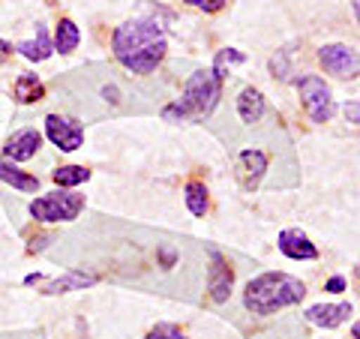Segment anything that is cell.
Returning a JSON list of instances; mask_svg holds the SVG:
<instances>
[{
  "instance_id": "obj_24",
  "label": "cell",
  "mask_w": 360,
  "mask_h": 339,
  "mask_svg": "<svg viewBox=\"0 0 360 339\" xmlns=\"http://www.w3.org/2000/svg\"><path fill=\"white\" fill-rule=\"evenodd\" d=\"M345 117H348V123H354V127L360 123V103L357 99H352V103L345 105Z\"/></svg>"
},
{
  "instance_id": "obj_20",
  "label": "cell",
  "mask_w": 360,
  "mask_h": 339,
  "mask_svg": "<svg viewBox=\"0 0 360 339\" xmlns=\"http://www.w3.org/2000/svg\"><path fill=\"white\" fill-rule=\"evenodd\" d=\"M51 177L60 189H72L78 184H84V180H90V172L84 165H60V168H54Z\"/></svg>"
},
{
  "instance_id": "obj_19",
  "label": "cell",
  "mask_w": 360,
  "mask_h": 339,
  "mask_svg": "<svg viewBox=\"0 0 360 339\" xmlns=\"http://www.w3.org/2000/svg\"><path fill=\"white\" fill-rule=\"evenodd\" d=\"M184 196H186V207L193 217H205L207 207H210V198H207V186L201 184V180H189L186 189H184Z\"/></svg>"
},
{
  "instance_id": "obj_21",
  "label": "cell",
  "mask_w": 360,
  "mask_h": 339,
  "mask_svg": "<svg viewBox=\"0 0 360 339\" xmlns=\"http://www.w3.org/2000/svg\"><path fill=\"white\" fill-rule=\"evenodd\" d=\"M243 60H246V54H243V51H238V49H222V51L217 54V60H213V70L225 72V66H231V63H243Z\"/></svg>"
},
{
  "instance_id": "obj_4",
  "label": "cell",
  "mask_w": 360,
  "mask_h": 339,
  "mask_svg": "<svg viewBox=\"0 0 360 339\" xmlns=\"http://www.w3.org/2000/svg\"><path fill=\"white\" fill-rule=\"evenodd\" d=\"M84 210V196L72 189H54L30 201V217L39 222H72Z\"/></svg>"
},
{
  "instance_id": "obj_18",
  "label": "cell",
  "mask_w": 360,
  "mask_h": 339,
  "mask_svg": "<svg viewBox=\"0 0 360 339\" xmlns=\"http://www.w3.org/2000/svg\"><path fill=\"white\" fill-rule=\"evenodd\" d=\"M13 96L15 103L27 105V103H39V99L45 96V87L37 75H18V82L13 84Z\"/></svg>"
},
{
  "instance_id": "obj_2",
  "label": "cell",
  "mask_w": 360,
  "mask_h": 339,
  "mask_svg": "<svg viewBox=\"0 0 360 339\" xmlns=\"http://www.w3.org/2000/svg\"><path fill=\"white\" fill-rule=\"evenodd\" d=\"M307 295V286L283 270H267V274H258L255 279L246 282L243 288V307L252 315H276L279 309L297 307Z\"/></svg>"
},
{
  "instance_id": "obj_3",
  "label": "cell",
  "mask_w": 360,
  "mask_h": 339,
  "mask_svg": "<svg viewBox=\"0 0 360 339\" xmlns=\"http://www.w3.org/2000/svg\"><path fill=\"white\" fill-rule=\"evenodd\" d=\"M222 84H225V72L213 70V66L210 70L193 72L177 103L162 108V117L172 120V123H189V120L210 117L213 111H217V105H219Z\"/></svg>"
},
{
  "instance_id": "obj_9",
  "label": "cell",
  "mask_w": 360,
  "mask_h": 339,
  "mask_svg": "<svg viewBox=\"0 0 360 339\" xmlns=\"http://www.w3.org/2000/svg\"><path fill=\"white\" fill-rule=\"evenodd\" d=\"M276 246L285 258H291V262H315V258H319V246H315L309 241V234L300 231V229H283Z\"/></svg>"
},
{
  "instance_id": "obj_14",
  "label": "cell",
  "mask_w": 360,
  "mask_h": 339,
  "mask_svg": "<svg viewBox=\"0 0 360 339\" xmlns=\"http://www.w3.org/2000/svg\"><path fill=\"white\" fill-rule=\"evenodd\" d=\"M15 51L21 54V58H27L33 63H42V60H49L51 54H54V45L49 39V30H45V25H37V39H21L15 45Z\"/></svg>"
},
{
  "instance_id": "obj_25",
  "label": "cell",
  "mask_w": 360,
  "mask_h": 339,
  "mask_svg": "<svg viewBox=\"0 0 360 339\" xmlns=\"http://www.w3.org/2000/svg\"><path fill=\"white\" fill-rule=\"evenodd\" d=\"M345 288H348V282L342 276H330L328 286H324V291H333V295H340V291H345Z\"/></svg>"
},
{
  "instance_id": "obj_16",
  "label": "cell",
  "mask_w": 360,
  "mask_h": 339,
  "mask_svg": "<svg viewBox=\"0 0 360 339\" xmlns=\"http://www.w3.org/2000/svg\"><path fill=\"white\" fill-rule=\"evenodd\" d=\"M0 184H9L18 192H37L39 189V177L21 172L15 162H4V160H0Z\"/></svg>"
},
{
  "instance_id": "obj_17",
  "label": "cell",
  "mask_w": 360,
  "mask_h": 339,
  "mask_svg": "<svg viewBox=\"0 0 360 339\" xmlns=\"http://www.w3.org/2000/svg\"><path fill=\"white\" fill-rule=\"evenodd\" d=\"M78 42H82V30H78V25L72 18H60L58 21V27H54V51H60V54H72L78 49Z\"/></svg>"
},
{
  "instance_id": "obj_11",
  "label": "cell",
  "mask_w": 360,
  "mask_h": 339,
  "mask_svg": "<svg viewBox=\"0 0 360 339\" xmlns=\"http://www.w3.org/2000/svg\"><path fill=\"white\" fill-rule=\"evenodd\" d=\"M264 172H267V153H264V151L250 148V151H243V153L238 156V180H240V186H243L246 192L258 189Z\"/></svg>"
},
{
  "instance_id": "obj_8",
  "label": "cell",
  "mask_w": 360,
  "mask_h": 339,
  "mask_svg": "<svg viewBox=\"0 0 360 339\" xmlns=\"http://www.w3.org/2000/svg\"><path fill=\"white\" fill-rule=\"evenodd\" d=\"M207 255H210V267H207V291H210V300L213 303H225L231 298V286H234V270L229 264L219 250L207 246Z\"/></svg>"
},
{
  "instance_id": "obj_23",
  "label": "cell",
  "mask_w": 360,
  "mask_h": 339,
  "mask_svg": "<svg viewBox=\"0 0 360 339\" xmlns=\"http://www.w3.org/2000/svg\"><path fill=\"white\" fill-rule=\"evenodd\" d=\"M184 4L195 6V9H205V13H219V9H225L229 0H184Z\"/></svg>"
},
{
  "instance_id": "obj_5",
  "label": "cell",
  "mask_w": 360,
  "mask_h": 339,
  "mask_svg": "<svg viewBox=\"0 0 360 339\" xmlns=\"http://www.w3.org/2000/svg\"><path fill=\"white\" fill-rule=\"evenodd\" d=\"M297 94H300V103L307 108V115L312 123H330L336 115V103H333V94L330 87L324 84L321 75H300L297 78Z\"/></svg>"
},
{
  "instance_id": "obj_26",
  "label": "cell",
  "mask_w": 360,
  "mask_h": 339,
  "mask_svg": "<svg viewBox=\"0 0 360 339\" xmlns=\"http://www.w3.org/2000/svg\"><path fill=\"white\" fill-rule=\"evenodd\" d=\"M9 54H13V45H9V42H4V39H0V63H4V60L9 58Z\"/></svg>"
},
{
  "instance_id": "obj_15",
  "label": "cell",
  "mask_w": 360,
  "mask_h": 339,
  "mask_svg": "<svg viewBox=\"0 0 360 339\" xmlns=\"http://www.w3.org/2000/svg\"><path fill=\"white\" fill-rule=\"evenodd\" d=\"M238 115L243 123H258L264 117V94L258 87H243L238 96Z\"/></svg>"
},
{
  "instance_id": "obj_13",
  "label": "cell",
  "mask_w": 360,
  "mask_h": 339,
  "mask_svg": "<svg viewBox=\"0 0 360 339\" xmlns=\"http://www.w3.org/2000/svg\"><path fill=\"white\" fill-rule=\"evenodd\" d=\"M94 274H84V270H70L63 276H54V279H42V295H70V291H84L90 286H96Z\"/></svg>"
},
{
  "instance_id": "obj_7",
  "label": "cell",
  "mask_w": 360,
  "mask_h": 339,
  "mask_svg": "<svg viewBox=\"0 0 360 339\" xmlns=\"http://www.w3.org/2000/svg\"><path fill=\"white\" fill-rule=\"evenodd\" d=\"M45 135L54 148H60L63 153H72L84 144V127L75 117L66 115H49L45 117Z\"/></svg>"
},
{
  "instance_id": "obj_12",
  "label": "cell",
  "mask_w": 360,
  "mask_h": 339,
  "mask_svg": "<svg viewBox=\"0 0 360 339\" xmlns=\"http://www.w3.org/2000/svg\"><path fill=\"white\" fill-rule=\"evenodd\" d=\"M354 315L352 303H315L307 309V321L315 327H324V331H333V327L345 324Z\"/></svg>"
},
{
  "instance_id": "obj_22",
  "label": "cell",
  "mask_w": 360,
  "mask_h": 339,
  "mask_svg": "<svg viewBox=\"0 0 360 339\" xmlns=\"http://www.w3.org/2000/svg\"><path fill=\"white\" fill-rule=\"evenodd\" d=\"M180 333H184V331H180V327H177V324H168V321H160V324H156V327H150V331H148V336H144V339H177Z\"/></svg>"
},
{
  "instance_id": "obj_6",
  "label": "cell",
  "mask_w": 360,
  "mask_h": 339,
  "mask_svg": "<svg viewBox=\"0 0 360 339\" xmlns=\"http://www.w3.org/2000/svg\"><path fill=\"white\" fill-rule=\"evenodd\" d=\"M319 63L324 66L328 75L336 78H357L360 72V60H357V49L354 45H345V42H330V45H321L319 49Z\"/></svg>"
},
{
  "instance_id": "obj_10",
  "label": "cell",
  "mask_w": 360,
  "mask_h": 339,
  "mask_svg": "<svg viewBox=\"0 0 360 339\" xmlns=\"http://www.w3.org/2000/svg\"><path fill=\"white\" fill-rule=\"evenodd\" d=\"M42 148V132L37 129H18L13 132L9 139L4 141V153H6V160L9 162H27L37 156V151Z\"/></svg>"
},
{
  "instance_id": "obj_1",
  "label": "cell",
  "mask_w": 360,
  "mask_h": 339,
  "mask_svg": "<svg viewBox=\"0 0 360 339\" xmlns=\"http://www.w3.org/2000/svg\"><path fill=\"white\" fill-rule=\"evenodd\" d=\"M111 51L123 70L135 75H150L162 63L168 51V39L160 21L153 18H129L111 37Z\"/></svg>"
}]
</instances>
